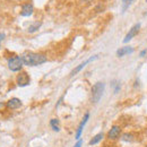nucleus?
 <instances>
[{"label":"nucleus","instance_id":"nucleus-1","mask_svg":"<svg viewBox=\"0 0 147 147\" xmlns=\"http://www.w3.org/2000/svg\"><path fill=\"white\" fill-rule=\"evenodd\" d=\"M23 62L25 66L34 67V66H40L43 65L44 62L48 61V58L45 55L42 53H34V52H24L20 55Z\"/></svg>","mask_w":147,"mask_h":147},{"label":"nucleus","instance_id":"nucleus-2","mask_svg":"<svg viewBox=\"0 0 147 147\" xmlns=\"http://www.w3.org/2000/svg\"><path fill=\"white\" fill-rule=\"evenodd\" d=\"M104 87H105V85H104V83H102V82H97V83H95V84L93 85V87H92V102L93 103H97V102L101 100V97H102V95H103V92H104Z\"/></svg>","mask_w":147,"mask_h":147},{"label":"nucleus","instance_id":"nucleus-3","mask_svg":"<svg viewBox=\"0 0 147 147\" xmlns=\"http://www.w3.org/2000/svg\"><path fill=\"white\" fill-rule=\"evenodd\" d=\"M24 66V62L19 55H15L8 59V68L11 71H20Z\"/></svg>","mask_w":147,"mask_h":147},{"label":"nucleus","instance_id":"nucleus-4","mask_svg":"<svg viewBox=\"0 0 147 147\" xmlns=\"http://www.w3.org/2000/svg\"><path fill=\"white\" fill-rule=\"evenodd\" d=\"M16 83L19 87H25L27 85H30L31 83V78H30V75L26 73V71H19V74L16 77Z\"/></svg>","mask_w":147,"mask_h":147},{"label":"nucleus","instance_id":"nucleus-5","mask_svg":"<svg viewBox=\"0 0 147 147\" xmlns=\"http://www.w3.org/2000/svg\"><path fill=\"white\" fill-rule=\"evenodd\" d=\"M139 28H140V24H139V23H138V24H136V25H134V26L129 30V32L127 33V35H126L125 38H123V43H128L132 37L136 36V35H137V33L139 32Z\"/></svg>","mask_w":147,"mask_h":147},{"label":"nucleus","instance_id":"nucleus-6","mask_svg":"<svg viewBox=\"0 0 147 147\" xmlns=\"http://www.w3.org/2000/svg\"><path fill=\"white\" fill-rule=\"evenodd\" d=\"M34 11V7L32 3L27 2V3H23L22 5V10H20V15L23 17H30Z\"/></svg>","mask_w":147,"mask_h":147},{"label":"nucleus","instance_id":"nucleus-7","mask_svg":"<svg viewBox=\"0 0 147 147\" xmlns=\"http://www.w3.org/2000/svg\"><path fill=\"white\" fill-rule=\"evenodd\" d=\"M6 107H7L8 109L16 110V109H19V108L22 107V101H20L19 98H17V97H13V98H10V100L7 101Z\"/></svg>","mask_w":147,"mask_h":147},{"label":"nucleus","instance_id":"nucleus-8","mask_svg":"<svg viewBox=\"0 0 147 147\" xmlns=\"http://www.w3.org/2000/svg\"><path fill=\"white\" fill-rule=\"evenodd\" d=\"M88 119H90V113L87 112L86 114H85V117L83 118V120H82V122L79 123V126H78V129H77V132H76V139H80V136H82V132H83V129L85 127V125H86V122L88 121Z\"/></svg>","mask_w":147,"mask_h":147},{"label":"nucleus","instance_id":"nucleus-9","mask_svg":"<svg viewBox=\"0 0 147 147\" xmlns=\"http://www.w3.org/2000/svg\"><path fill=\"white\" fill-rule=\"evenodd\" d=\"M120 134H121V128L119 126H113L112 128L110 129V131L108 132V138L109 139H118L120 137Z\"/></svg>","mask_w":147,"mask_h":147},{"label":"nucleus","instance_id":"nucleus-10","mask_svg":"<svg viewBox=\"0 0 147 147\" xmlns=\"http://www.w3.org/2000/svg\"><path fill=\"white\" fill-rule=\"evenodd\" d=\"M97 58H98V55H94V57H91V58H90V59H87L86 61L82 62V63H80L79 66H77V67H76V68L74 69L73 71H71V74H70V76H75V75H77V74H78L79 71H80V70H82V69H83V68H85V67H86V65H87L88 62H91V61H93V60H95V59H97Z\"/></svg>","mask_w":147,"mask_h":147},{"label":"nucleus","instance_id":"nucleus-11","mask_svg":"<svg viewBox=\"0 0 147 147\" xmlns=\"http://www.w3.org/2000/svg\"><path fill=\"white\" fill-rule=\"evenodd\" d=\"M132 52H134V49H132V48L123 47V48H121V49H119V50L117 51V55H118V57H123V55L132 53Z\"/></svg>","mask_w":147,"mask_h":147},{"label":"nucleus","instance_id":"nucleus-12","mask_svg":"<svg viewBox=\"0 0 147 147\" xmlns=\"http://www.w3.org/2000/svg\"><path fill=\"white\" fill-rule=\"evenodd\" d=\"M41 25H42V22H35V23L31 24V25L28 26V30H27L28 33H35V32H37V31L40 30Z\"/></svg>","mask_w":147,"mask_h":147},{"label":"nucleus","instance_id":"nucleus-13","mask_svg":"<svg viewBox=\"0 0 147 147\" xmlns=\"http://www.w3.org/2000/svg\"><path fill=\"white\" fill-rule=\"evenodd\" d=\"M103 137H104L103 132H100V134H97L96 136H94L92 139H91V142H90V146H93V145L98 144V143H100V142L103 139Z\"/></svg>","mask_w":147,"mask_h":147},{"label":"nucleus","instance_id":"nucleus-14","mask_svg":"<svg viewBox=\"0 0 147 147\" xmlns=\"http://www.w3.org/2000/svg\"><path fill=\"white\" fill-rule=\"evenodd\" d=\"M50 126L51 128L53 129L55 131H59L60 128H59V120L58 119H51L50 120Z\"/></svg>","mask_w":147,"mask_h":147},{"label":"nucleus","instance_id":"nucleus-15","mask_svg":"<svg viewBox=\"0 0 147 147\" xmlns=\"http://www.w3.org/2000/svg\"><path fill=\"white\" fill-rule=\"evenodd\" d=\"M121 139H122L123 142H132V140H134V135H132V134H128V132H126V134H123V135H122Z\"/></svg>","mask_w":147,"mask_h":147},{"label":"nucleus","instance_id":"nucleus-16","mask_svg":"<svg viewBox=\"0 0 147 147\" xmlns=\"http://www.w3.org/2000/svg\"><path fill=\"white\" fill-rule=\"evenodd\" d=\"M132 0H122V11H126V9L131 5Z\"/></svg>","mask_w":147,"mask_h":147},{"label":"nucleus","instance_id":"nucleus-17","mask_svg":"<svg viewBox=\"0 0 147 147\" xmlns=\"http://www.w3.org/2000/svg\"><path fill=\"white\" fill-rule=\"evenodd\" d=\"M82 145H83V142H82L80 139H78V142L75 144V146L74 147H82Z\"/></svg>","mask_w":147,"mask_h":147},{"label":"nucleus","instance_id":"nucleus-18","mask_svg":"<svg viewBox=\"0 0 147 147\" xmlns=\"http://www.w3.org/2000/svg\"><path fill=\"white\" fill-rule=\"evenodd\" d=\"M5 36H6L5 33H0V48H1V42H2V40L5 38Z\"/></svg>","mask_w":147,"mask_h":147},{"label":"nucleus","instance_id":"nucleus-19","mask_svg":"<svg viewBox=\"0 0 147 147\" xmlns=\"http://www.w3.org/2000/svg\"><path fill=\"white\" fill-rule=\"evenodd\" d=\"M147 53V51L146 50H143L142 52H140V57H145V55Z\"/></svg>","mask_w":147,"mask_h":147},{"label":"nucleus","instance_id":"nucleus-20","mask_svg":"<svg viewBox=\"0 0 147 147\" xmlns=\"http://www.w3.org/2000/svg\"><path fill=\"white\" fill-rule=\"evenodd\" d=\"M0 87H1V80H0Z\"/></svg>","mask_w":147,"mask_h":147},{"label":"nucleus","instance_id":"nucleus-21","mask_svg":"<svg viewBox=\"0 0 147 147\" xmlns=\"http://www.w3.org/2000/svg\"><path fill=\"white\" fill-rule=\"evenodd\" d=\"M146 147H147V146H146Z\"/></svg>","mask_w":147,"mask_h":147}]
</instances>
